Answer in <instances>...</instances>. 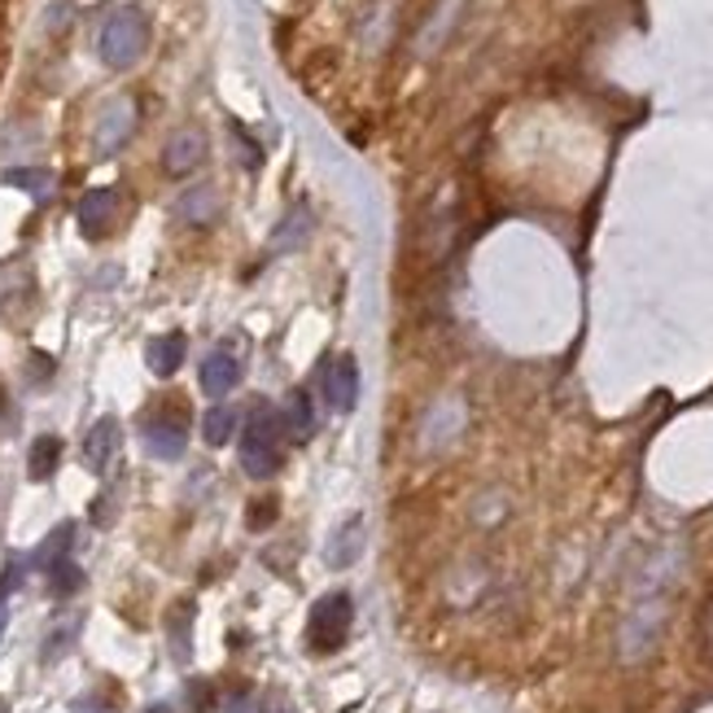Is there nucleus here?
<instances>
[{
  "mask_svg": "<svg viewBox=\"0 0 713 713\" xmlns=\"http://www.w3.org/2000/svg\"><path fill=\"white\" fill-rule=\"evenodd\" d=\"M285 421H281V408H268V403H254V412L245 416L241 429V442H237V455H241V469L245 478L254 482H268L281 473L285 464Z\"/></svg>",
  "mask_w": 713,
  "mask_h": 713,
  "instance_id": "1",
  "label": "nucleus"
},
{
  "mask_svg": "<svg viewBox=\"0 0 713 713\" xmlns=\"http://www.w3.org/2000/svg\"><path fill=\"white\" fill-rule=\"evenodd\" d=\"M144 49H149V18H144L141 9H114L106 18L101 36H97L101 62L114 67V71H128V67L141 62Z\"/></svg>",
  "mask_w": 713,
  "mask_h": 713,
  "instance_id": "2",
  "label": "nucleus"
},
{
  "mask_svg": "<svg viewBox=\"0 0 713 713\" xmlns=\"http://www.w3.org/2000/svg\"><path fill=\"white\" fill-rule=\"evenodd\" d=\"M351 622H355V604H351L347 591L320 595L311 604V613H307V643H311V652H320V656L338 652L347 643V635H351Z\"/></svg>",
  "mask_w": 713,
  "mask_h": 713,
  "instance_id": "3",
  "label": "nucleus"
},
{
  "mask_svg": "<svg viewBox=\"0 0 713 713\" xmlns=\"http://www.w3.org/2000/svg\"><path fill=\"white\" fill-rule=\"evenodd\" d=\"M141 438H144V451L153 455V460H180L184 455V446H189V421L180 416V412H153V416H144L141 425Z\"/></svg>",
  "mask_w": 713,
  "mask_h": 713,
  "instance_id": "4",
  "label": "nucleus"
},
{
  "mask_svg": "<svg viewBox=\"0 0 713 713\" xmlns=\"http://www.w3.org/2000/svg\"><path fill=\"white\" fill-rule=\"evenodd\" d=\"M132 132H137V106H132L128 97H114V101L101 110V119H97L92 144H97L101 158H110V153H119L123 144L132 141Z\"/></svg>",
  "mask_w": 713,
  "mask_h": 713,
  "instance_id": "5",
  "label": "nucleus"
},
{
  "mask_svg": "<svg viewBox=\"0 0 713 713\" xmlns=\"http://www.w3.org/2000/svg\"><path fill=\"white\" fill-rule=\"evenodd\" d=\"M202 158H207V137L198 128H180V132H171V141L162 144L167 175H189V171H198Z\"/></svg>",
  "mask_w": 713,
  "mask_h": 713,
  "instance_id": "6",
  "label": "nucleus"
},
{
  "mask_svg": "<svg viewBox=\"0 0 713 713\" xmlns=\"http://www.w3.org/2000/svg\"><path fill=\"white\" fill-rule=\"evenodd\" d=\"M119 442H123V425L114 416H101L97 425L88 429V438H83V464L92 473H106L110 460L119 455Z\"/></svg>",
  "mask_w": 713,
  "mask_h": 713,
  "instance_id": "7",
  "label": "nucleus"
},
{
  "mask_svg": "<svg viewBox=\"0 0 713 713\" xmlns=\"http://www.w3.org/2000/svg\"><path fill=\"white\" fill-rule=\"evenodd\" d=\"M324 394H329V403L338 408V412H355L359 403V368L351 355H338L329 363V372H324Z\"/></svg>",
  "mask_w": 713,
  "mask_h": 713,
  "instance_id": "8",
  "label": "nucleus"
},
{
  "mask_svg": "<svg viewBox=\"0 0 713 713\" xmlns=\"http://www.w3.org/2000/svg\"><path fill=\"white\" fill-rule=\"evenodd\" d=\"M114 211H119V193L114 189H92V193H83L79 198V228H83V237H106V228L114 223Z\"/></svg>",
  "mask_w": 713,
  "mask_h": 713,
  "instance_id": "9",
  "label": "nucleus"
},
{
  "mask_svg": "<svg viewBox=\"0 0 713 713\" xmlns=\"http://www.w3.org/2000/svg\"><path fill=\"white\" fill-rule=\"evenodd\" d=\"M184 351H189L184 333H162V338H149V347H144V363H149V372H153V376H175V372H180V363H184Z\"/></svg>",
  "mask_w": 713,
  "mask_h": 713,
  "instance_id": "10",
  "label": "nucleus"
},
{
  "mask_svg": "<svg viewBox=\"0 0 713 713\" xmlns=\"http://www.w3.org/2000/svg\"><path fill=\"white\" fill-rule=\"evenodd\" d=\"M281 421H285V433L293 442H307L315 425H320V416H315V399H311V390H289L285 408H281Z\"/></svg>",
  "mask_w": 713,
  "mask_h": 713,
  "instance_id": "11",
  "label": "nucleus"
},
{
  "mask_svg": "<svg viewBox=\"0 0 713 713\" xmlns=\"http://www.w3.org/2000/svg\"><path fill=\"white\" fill-rule=\"evenodd\" d=\"M237 381H241V363L228 355V351H211V355L202 359V390H207L211 399L232 394Z\"/></svg>",
  "mask_w": 713,
  "mask_h": 713,
  "instance_id": "12",
  "label": "nucleus"
},
{
  "mask_svg": "<svg viewBox=\"0 0 713 713\" xmlns=\"http://www.w3.org/2000/svg\"><path fill=\"white\" fill-rule=\"evenodd\" d=\"M359 552H363V521H359V516H351L347 525H338V530H333L324 561H329L333 570H351V565L359 561Z\"/></svg>",
  "mask_w": 713,
  "mask_h": 713,
  "instance_id": "13",
  "label": "nucleus"
},
{
  "mask_svg": "<svg viewBox=\"0 0 713 713\" xmlns=\"http://www.w3.org/2000/svg\"><path fill=\"white\" fill-rule=\"evenodd\" d=\"M58 464H62V438H58V433H40V438L31 442V451H27V473H31V482H49V478L58 473Z\"/></svg>",
  "mask_w": 713,
  "mask_h": 713,
  "instance_id": "14",
  "label": "nucleus"
},
{
  "mask_svg": "<svg viewBox=\"0 0 713 713\" xmlns=\"http://www.w3.org/2000/svg\"><path fill=\"white\" fill-rule=\"evenodd\" d=\"M237 429H241V408H228V403L207 408V416H202V438H207V446H228V442L237 438Z\"/></svg>",
  "mask_w": 713,
  "mask_h": 713,
  "instance_id": "15",
  "label": "nucleus"
},
{
  "mask_svg": "<svg viewBox=\"0 0 713 713\" xmlns=\"http://www.w3.org/2000/svg\"><path fill=\"white\" fill-rule=\"evenodd\" d=\"M4 184H13V189H22V193H31L36 202H49V198H53V189H58L53 171H44V167H9V171H4Z\"/></svg>",
  "mask_w": 713,
  "mask_h": 713,
  "instance_id": "16",
  "label": "nucleus"
},
{
  "mask_svg": "<svg viewBox=\"0 0 713 713\" xmlns=\"http://www.w3.org/2000/svg\"><path fill=\"white\" fill-rule=\"evenodd\" d=\"M180 214H184L189 223H211L214 214H219V189H214V184L189 189V193L180 198Z\"/></svg>",
  "mask_w": 713,
  "mask_h": 713,
  "instance_id": "17",
  "label": "nucleus"
},
{
  "mask_svg": "<svg viewBox=\"0 0 713 713\" xmlns=\"http://www.w3.org/2000/svg\"><path fill=\"white\" fill-rule=\"evenodd\" d=\"M71 539H74L71 521H67V525H58V530H53V534L40 543V552H36V565H40V570H53L58 561H67V556H71Z\"/></svg>",
  "mask_w": 713,
  "mask_h": 713,
  "instance_id": "18",
  "label": "nucleus"
},
{
  "mask_svg": "<svg viewBox=\"0 0 713 713\" xmlns=\"http://www.w3.org/2000/svg\"><path fill=\"white\" fill-rule=\"evenodd\" d=\"M189 622H193V600H184V604H175L171 609V652H175V661H189Z\"/></svg>",
  "mask_w": 713,
  "mask_h": 713,
  "instance_id": "19",
  "label": "nucleus"
},
{
  "mask_svg": "<svg viewBox=\"0 0 713 713\" xmlns=\"http://www.w3.org/2000/svg\"><path fill=\"white\" fill-rule=\"evenodd\" d=\"M307 223H311V214L302 211H289L285 214V223L277 228V237H272V250H293V245H302L307 241Z\"/></svg>",
  "mask_w": 713,
  "mask_h": 713,
  "instance_id": "20",
  "label": "nucleus"
},
{
  "mask_svg": "<svg viewBox=\"0 0 713 713\" xmlns=\"http://www.w3.org/2000/svg\"><path fill=\"white\" fill-rule=\"evenodd\" d=\"M49 586H53V595H74V591L83 586V570L67 556V561H58V565L49 570Z\"/></svg>",
  "mask_w": 713,
  "mask_h": 713,
  "instance_id": "21",
  "label": "nucleus"
},
{
  "mask_svg": "<svg viewBox=\"0 0 713 713\" xmlns=\"http://www.w3.org/2000/svg\"><path fill=\"white\" fill-rule=\"evenodd\" d=\"M455 9H460V0H446L438 13H433V22H429V31L421 36V53H433V44H438V36H446V27H451V18H455Z\"/></svg>",
  "mask_w": 713,
  "mask_h": 713,
  "instance_id": "22",
  "label": "nucleus"
},
{
  "mask_svg": "<svg viewBox=\"0 0 713 713\" xmlns=\"http://www.w3.org/2000/svg\"><path fill=\"white\" fill-rule=\"evenodd\" d=\"M71 710L74 713H119V705H114V701H101V696H79Z\"/></svg>",
  "mask_w": 713,
  "mask_h": 713,
  "instance_id": "23",
  "label": "nucleus"
},
{
  "mask_svg": "<svg viewBox=\"0 0 713 713\" xmlns=\"http://www.w3.org/2000/svg\"><path fill=\"white\" fill-rule=\"evenodd\" d=\"M189 710L211 713V683H193V687H189Z\"/></svg>",
  "mask_w": 713,
  "mask_h": 713,
  "instance_id": "24",
  "label": "nucleus"
},
{
  "mask_svg": "<svg viewBox=\"0 0 713 713\" xmlns=\"http://www.w3.org/2000/svg\"><path fill=\"white\" fill-rule=\"evenodd\" d=\"M259 713H293V705H289L285 696H277V692H272V696L259 705Z\"/></svg>",
  "mask_w": 713,
  "mask_h": 713,
  "instance_id": "25",
  "label": "nucleus"
},
{
  "mask_svg": "<svg viewBox=\"0 0 713 713\" xmlns=\"http://www.w3.org/2000/svg\"><path fill=\"white\" fill-rule=\"evenodd\" d=\"M144 713H171V705H149Z\"/></svg>",
  "mask_w": 713,
  "mask_h": 713,
  "instance_id": "26",
  "label": "nucleus"
},
{
  "mask_svg": "<svg viewBox=\"0 0 713 713\" xmlns=\"http://www.w3.org/2000/svg\"><path fill=\"white\" fill-rule=\"evenodd\" d=\"M0 713H9V701H4V696H0Z\"/></svg>",
  "mask_w": 713,
  "mask_h": 713,
  "instance_id": "27",
  "label": "nucleus"
},
{
  "mask_svg": "<svg viewBox=\"0 0 713 713\" xmlns=\"http://www.w3.org/2000/svg\"><path fill=\"white\" fill-rule=\"evenodd\" d=\"M0 631H4V609H0Z\"/></svg>",
  "mask_w": 713,
  "mask_h": 713,
  "instance_id": "28",
  "label": "nucleus"
},
{
  "mask_svg": "<svg viewBox=\"0 0 713 713\" xmlns=\"http://www.w3.org/2000/svg\"><path fill=\"white\" fill-rule=\"evenodd\" d=\"M0 408H4V394H0Z\"/></svg>",
  "mask_w": 713,
  "mask_h": 713,
  "instance_id": "29",
  "label": "nucleus"
}]
</instances>
